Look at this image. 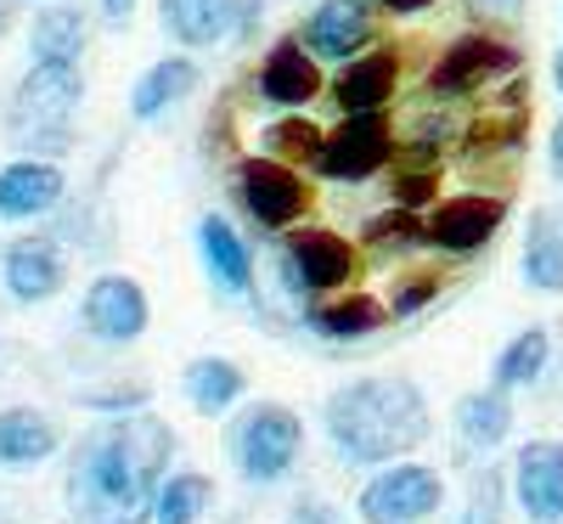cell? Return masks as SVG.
Instances as JSON below:
<instances>
[{
	"label": "cell",
	"mask_w": 563,
	"mask_h": 524,
	"mask_svg": "<svg viewBox=\"0 0 563 524\" xmlns=\"http://www.w3.org/2000/svg\"><path fill=\"white\" fill-rule=\"evenodd\" d=\"M175 457V428L153 412L97 423L68 462L74 524H153V496Z\"/></svg>",
	"instance_id": "obj_1"
},
{
	"label": "cell",
	"mask_w": 563,
	"mask_h": 524,
	"mask_svg": "<svg viewBox=\"0 0 563 524\" xmlns=\"http://www.w3.org/2000/svg\"><path fill=\"white\" fill-rule=\"evenodd\" d=\"M321 417L350 462H395L429 440V401L411 378H355L327 395Z\"/></svg>",
	"instance_id": "obj_2"
},
{
	"label": "cell",
	"mask_w": 563,
	"mask_h": 524,
	"mask_svg": "<svg viewBox=\"0 0 563 524\" xmlns=\"http://www.w3.org/2000/svg\"><path fill=\"white\" fill-rule=\"evenodd\" d=\"M79 97H85V79H79L74 63H34V68L18 79L12 108H7L12 148H23L29 159H40V153H68Z\"/></svg>",
	"instance_id": "obj_3"
},
{
	"label": "cell",
	"mask_w": 563,
	"mask_h": 524,
	"mask_svg": "<svg viewBox=\"0 0 563 524\" xmlns=\"http://www.w3.org/2000/svg\"><path fill=\"white\" fill-rule=\"evenodd\" d=\"M299 451H305V423H299L294 406H282V401L249 406L238 417V428H231V457H238L243 480H254V485L288 480Z\"/></svg>",
	"instance_id": "obj_4"
},
{
	"label": "cell",
	"mask_w": 563,
	"mask_h": 524,
	"mask_svg": "<svg viewBox=\"0 0 563 524\" xmlns=\"http://www.w3.org/2000/svg\"><path fill=\"white\" fill-rule=\"evenodd\" d=\"M445 502V480L422 462H384V473H372L355 513L366 524H417Z\"/></svg>",
	"instance_id": "obj_5"
},
{
	"label": "cell",
	"mask_w": 563,
	"mask_h": 524,
	"mask_svg": "<svg viewBox=\"0 0 563 524\" xmlns=\"http://www.w3.org/2000/svg\"><path fill=\"white\" fill-rule=\"evenodd\" d=\"M361 271V254L344 243L339 231L305 226L282 243V276H288L294 294H333Z\"/></svg>",
	"instance_id": "obj_6"
},
{
	"label": "cell",
	"mask_w": 563,
	"mask_h": 524,
	"mask_svg": "<svg viewBox=\"0 0 563 524\" xmlns=\"http://www.w3.org/2000/svg\"><path fill=\"white\" fill-rule=\"evenodd\" d=\"M389 153H395V135H389L384 113H344V124L333 135H321L316 170L327 181H366L389 164Z\"/></svg>",
	"instance_id": "obj_7"
},
{
	"label": "cell",
	"mask_w": 563,
	"mask_h": 524,
	"mask_svg": "<svg viewBox=\"0 0 563 524\" xmlns=\"http://www.w3.org/2000/svg\"><path fill=\"white\" fill-rule=\"evenodd\" d=\"M501 74H519V52L496 34H462L440 52V63L429 74V90L434 97H467V90H479Z\"/></svg>",
	"instance_id": "obj_8"
},
{
	"label": "cell",
	"mask_w": 563,
	"mask_h": 524,
	"mask_svg": "<svg viewBox=\"0 0 563 524\" xmlns=\"http://www.w3.org/2000/svg\"><path fill=\"white\" fill-rule=\"evenodd\" d=\"M238 198H243V209L260 220V226H271V231H282V226H294L305 209H310V186L282 164V159H249L243 170H238Z\"/></svg>",
	"instance_id": "obj_9"
},
{
	"label": "cell",
	"mask_w": 563,
	"mask_h": 524,
	"mask_svg": "<svg viewBox=\"0 0 563 524\" xmlns=\"http://www.w3.org/2000/svg\"><path fill=\"white\" fill-rule=\"evenodd\" d=\"M501 220H507V198H496V193H462V198L434 204L422 237H429L434 249H445V254H474V249H485L490 237L501 231Z\"/></svg>",
	"instance_id": "obj_10"
},
{
	"label": "cell",
	"mask_w": 563,
	"mask_h": 524,
	"mask_svg": "<svg viewBox=\"0 0 563 524\" xmlns=\"http://www.w3.org/2000/svg\"><path fill=\"white\" fill-rule=\"evenodd\" d=\"M85 327L97 332L102 345H130L147 332L153 310H147V294H141L135 276H97L85 288V305H79Z\"/></svg>",
	"instance_id": "obj_11"
},
{
	"label": "cell",
	"mask_w": 563,
	"mask_h": 524,
	"mask_svg": "<svg viewBox=\"0 0 563 524\" xmlns=\"http://www.w3.org/2000/svg\"><path fill=\"white\" fill-rule=\"evenodd\" d=\"M294 40L305 45L310 57H321V63H350V57H361V45L372 40V7H366V0H321Z\"/></svg>",
	"instance_id": "obj_12"
},
{
	"label": "cell",
	"mask_w": 563,
	"mask_h": 524,
	"mask_svg": "<svg viewBox=\"0 0 563 524\" xmlns=\"http://www.w3.org/2000/svg\"><path fill=\"white\" fill-rule=\"evenodd\" d=\"M0 282L18 305H45L52 294H63L68 282V260L52 237H18V243L0 254Z\"/></svg>",
	"instance_id": "obj_13"
},
{
	"label": "cell",
	"mask_w": 563,
	"mask_h": 524,
	"mask_svg": "<svg viewBox=\"0 0 563 524\" xmlns=\"http://www.w3.org/2000/svg\"><path fill=\"white\" fill-rule=\"evenodd\" d=\"M512 496L530 513V524H563V446L530 440L512 457Z\"/></svg>",
	"instance_id": "obj_14"
},
{
	"label": "cell",
	"mask_w": 563,
	"mask_h": 524,
	"mask_svg": "<svg viewBox=\"0 0 563 524\" xmlns=\"http://www.w3.org/2000/svg\"><path fill=\"white\" fill-rule=\"evenodd\" d=\"M68 193V175L52 159H18L0 170V215L7 220H34V215H52Z\"/></svg>",
	"instance_id": "obj_15"
},
{
	"label": "cell",
	"mask_w": 563,
	"mask_h": 524,
	"mask_svg": "<svg viewBox=\"0 0 563 524\" xmlns=\"http://www.w3.org/2000/svg\"><path fill=\"white\" fill-rule=\"evenodd\" d=\"M260 97L276 108H305L321 97V68L299 40H276L260 63Z\"/></svg>",
	"instance_id": "obj_16"
},
{
	"label": "cell",
	"mask_w": 563,
	"mask_h": 524,
	"mask_svg": "<svg viewBox=\"0 0 563 524\" xmlns=\"http://www.w3.org/2000/svg\"><path fill=\"white\" fill-rule=\"evenodd\" d=\"M395 85H400V57L395 52H366V57H350V68L333 79V102L344 113H384Z\"/></svg>",
	"instance_id": "obj_17"
},
{
	"label": "cell",
	"mask_w": 563,
	"mask_h": 524,
	"mask_svg": "<svg viewBox=\"0 0 563 524\" xmlns=\"http://www.w3.org/2000/svg\"><path fill=\"white\" fill-rule=\"evenodd\" d=\"M63 446V428L34 412V406H7L0 412V468H34Z\"/></svg>",
	"instance_id": "obj_18"
},
{
	"label": "cell",
	"mask_w": 563,
	"mask_h": 524,
	"mask_svg": "<svg viewBox=\"0 0 563 524\" xmlns=\"http://www.w3.org/2000/svg\"><path fill=\"white\" fill-rule=\"evenodd\" d=\"M198 249H203L209 276L220 282L225 294H249V288H254V254H249L243 237L231 231V220L203 215V220H198Z\"/></svg>",
	"instance_id": "obj_19"
},
{
	"label": "cell",
	"mask_w": 563,
	"mask_h": 524,
	"mask_svg": "<svg viewBox=\"0 0 563 524\" xmlns=\"http://www.w3.org/2000/svg\"><path fill=\"white\" fill-rule=\"evenodd\" d=\"M198 63L192 57H164V63H153L147 74L135 79V90H130V113L147 124V119H158V113H169L175 102H186L198 90Z\"/></svg>",
	"instance_id": "obj_20"
},
{
	"label": "cell",
	"mask_w": 563,
	"mask_h": 524,
	"mask_svg": "<svg viewBox=\"0 0 563 524\" xmlns=\"http://www.w3.org/2000/svg\"><path fill=\"white\" fill-rule=\"evenodd\" d=\"M180 384H186V401H192L203 417H220V412H231L243 401L249 378H243L238 361H225V356H198L192 367H186Z\"/></svg>",
	"instance_id": "obj_21"
},
{
	"label": "cell",
	"mask_w": 563,
	"mask_h": 524,
	"mask_svg": "<svg viewBox=\"0 0 563 524\" xmlns=\"http://www.w3.org/2000/svg\"><path fill=\"white\" fill-rule=\"evenodd\" d=\"M512 428V406H507V390H474L456 401V435L467 451H496Z\"/></svg>",
	"instance_id": "obj_22"
},
{
	"label": "cell",
	"mask_w": 563,
	"mask_h": 524,
	"mask_svg": "<svg viewBox=\"0 0 563 524\" xmlns=\"http://www.w3.org/2000/svg\"><path fill=\"white\" fill-rule=\"evenodd\" d=\"M158 18L180 45L203 52V45L231 34V0H158Z\"/></svg>",
	"instance_id": "obj_23"
},
{
	"label": "cell",
	"mask_w": 563,
	"mask_h": 524,
	"mask_svg": "<svg viewBox=\"0 0 563 524\" xmlns=\"http://www.w3.org/2000/svg\"><path fill=\"white\" fill-rule=\"evenodd\" d=\"M525 282L541 294H563V220L536 209L525 231Z\"/></svg>",
	"instance_id": "obj_24"
},
{
	"label": "cell",
	"mask_w": 563,
	"mask_h": 524,
	"mask_svg": "<svg viewBox=\"0 0 563 524\" xmlns=\"http://www.w3.org/2000/svg\"><path fill=\"white\" fill-rule=\"evenodd\" d=\"M29 52H34V63H74V68H79V52H85V12H79V7H45V12L34 18Z\"/></svg>",
	"instance_id": "obj_25"
},
{
	"label": "cell",
	"mask_w": 563,
	"mask_h": 524,
	"mask_svg": "<svg viewBox=\"0 0 563 524\" xmlns=\"http://www.w3.org/2000/svg\"><path fill=\"white\" fill-rule=\"evenodd\" d=\"M384 305L372 299V294H344L333 305H316L310 310V327L321 332V339H366V332H378L384 327Z\"/></svg>",
	"instance_id": "obj_26"
},
{
	"label": "cell",
	"mask_w": 563,
	"mask_h": 524,
	"mask_svg": "<svg viewBox=\"0 0 563 524\" xmlns=\"http://www.w3.org/2000/svg\"><path fill=\"white\" fill-rule=\"evenodd\" d=\"M209 502H214L209 473H164L153 496V524H198Z\"/></svg>",
	"instance_id": "obj_27"
},
{
	"label": "cell",
	"mask_w": 563,
	"mask_h": 524,
	"mask_svg": "<svg viewBox=\"0 0 563 524\" xmlns=\"http://www.w3.org/2000/svg\"><path fill=\"white\" fill-rule=\"evenodd\" d=\"M547 361H552L547 327H525L519 339L496 356V390H525V384H536V378L547 372Z\"/></svg>",
	"instance_id": "obj_28"
},
{
	"label": "cell",
	"mask_w": 563,
	"mask_h": 524,
	"mask_svg": "<svg viewBox=\"0 0 563 524\" xmlns=\"http://www.w3.org/2000/svg\"><path fill=\"white\" fill-rule=\"evenodd\" d=\"M366 243L372 249H395V254H406V249H417V243H429L422 237V220H417V209H389V215H378V220H366Z\"/></svg>",
	"instance_id": "obj_29"
},
{
	"label": "cell",
	"mask_w": 563,
	"mask_h": 524,
	"mask_svg": "<svg viewBox=\"0 0 563 524\" xmlns=\"http://www.w3.org/2000/svg\"><path fill=\"white\" fill-rule=\"evenodd\" d=\"M265 153L271 159H310L316 164V153H321V130L299 113V119H276L271 130H265Z\"/></svg>",
	"instance_id": "obj_30"
},
{
	"label": "cell",
	"mask_w": 563,
	"mask_h": 524,
	"mask_svg": "<svg viewBox=\"0 0 563 524\" xmlns=\"http://www.w3.org/2000/svg\"><path fill=\"white\" fill-rule=\"evenodd\" d=\"M501 507H507V473L501 468L474 473V491H467L462 524H501Z\"/></svg>",
	"instance_id": "obj_31"
},
{
	"label": "cell",
	"mask_w": 563,
	"mask_h": 524,
	"mask_svg": "<svg viewBox=\"0 0 563 524\" xmlns=\"http://www.w3.org/2000/svg\"><path fill=\"white\" fill-rule=\"evenodd\" d=\"M434 164H417V170H406V175H395V204L400 209H417V204H429L434 198Z\"/></svg>",
	"instance_id": "obj_32"
},
{
	"label": "cell",
	"mask_w": 563,
	"mask_h": 524,
	"mask_svg": "<svg viewBox=\"0 0 563 524\" xmlns=\"http://www.w3.org/2000/svg\"><path fill=\"white\" fill-rule=\"evenodd\" d=\"M434 294H440V276H411V282H400V288L389 294V310L395 316H411V310L429 305Z\"/></svg>",
	"instance_id": "obj_33"
},
{
	"label": "cell",
	"mask_w": 563,
	"mask_h": 524,
	"mask_svg": "<svg viewBox=\"0 0 563 524\" xmlns=\"http://www.w3.org/2000/svg\"><path fill=\"white\" fill-rule=\"evenodd\" d=\"M260 18H265V0H231V34L238 40H249L260 29Z\"/></svg>",
	"instance_id": "obj_34"
},
{
	"label": "cell",
	"mask_w": 563,
	"mask_h": 524,
	"mask_svg": "<svg viewBox=\"0 0 563 524\" xmlns=\"http://www.w3.org/2000/svg\"><path fill=\"white\" fill-rule=\"evenodd\" d=\"M366 7H384V12L411 18V12H429V7H440V0H366Z\"/></svg>",
	"instance_id": "obj_35"
},
{
	"label": "cell",
	"mask_w": 563,
	"mask_h": 524,
	"mask_svg": "<svg viewBox=\"0 0 563 524\" xmlns=\"http://www.w3.org/2000/svg\"><path fill=\"white\" fill-rule=\"evenodd\" d=\"M547 164H552V175L563 181V119L552 124V141H547Z\"/></svg>",
	"instance_id": "obj_36"
},
{
	"label": "cell",
	"mask_w": 563,
	"mask_h": 524,
	"mask_svg": "<svg viewBox=\"0 0 563 524\" xmlns=\"http://www.w3.org/2000/svg\"><path fill=\"white\" fill-rule=\"evenodd\" d=\"M130 12H135V0H102V18L108 23H130Z\"/></svg>",
	"instance_id": "obj_37"
},
{
	"label": "cell",
	"mask_w": 563,
	"mask_h": 524,
	"mask_svg": "<svg viewBox=\"0 0 563 524\" xmlns=\"http://www.w3.org/2000/svg\"><path fill=\"white\" fill-rule=\"evenodd\" d=\"M474 7H479V12H501V18H512V12L525 7V0H474Z\"/></svg>",
	"instance_id": "obj_38"
},
{
	"label": "cell",
	"mask_w": 563,
	"mask_h": 524,
	"mask_svg": "<svg viewBox=\"0 0 563 524\" xmlns=\"http://www.w3.org/2000/svg\"><path fill=\"white\" fill-rule=\"evenodd\" d=\"M12 29V0H0V34Z\"/></svg>",
	"instance_id": "obj_39"
},
{
	"label": "cell",
	"mask_w": 563,
	"mask_h": 524,
	"mask_svg": "<svg viewBox=\"0 0 563 524\" xmlns=\"http://www.w3.org/2000/svg\"><path fill=\"white\" fill-rule=\"evenodd\" d=\"M552 79H558V90H563V45H558V57H552Z\"/></svg>",
	"instance_id": "obj_40"
}]
</instances>
